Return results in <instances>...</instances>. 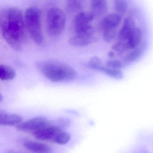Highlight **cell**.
Returning <instances> with one entry per match:
<instances>
[{
    "instance_id": "obj_1",
    "label": "cell",
    "mask_w": 153,
    "mask_h": 153,
    "mask_svg": "<svg viewBox=\"0 0 153 153\" xmlns=\"http://www.w3.org/2000/svg\"><path fill=\"white\" fill-rule=\"evenodd\" d=\"M0 29L3 37L13 49L19 51L26 38L24 15L19 8L10 7L0 13Z\"/></svg>"
},
{
    "instance_id": "obj_2",
    "label": "cell",
    "mask_w": 153,
    "mask_h": 153,
    "mask_svg": "<svg viewBox=\"0 0 153 153\" xmlns=\"http://www.w3.org/2000/svg\"><path fill=\"white\" fill-rule=\"evenodd\" d=\"M35 66L43 76L54 82H70L77 77V72L72 67L57 61H39Z\"/></svg>"
},
{
    "instance_id": "obj_3",
    "label": "cell",
    "mask_w": 153,
    "mask_h": 153,
    "mask_svg": "<svg viewBox=\"0 0 153 153\" xmlns=\"http://www.w3.org/2000/svg\"><path fill=\"white\" fill-rule=\"evenodd\" d=\"M24 17L26 30L32 40L38 45H43L44 37L40 10L36 7H30L25 11Z\"/></svg>"
},
{
    "instance_id": "obj_4",
    "label": "cell",
    "mask_w": 153,
    "mask_h": 153,
    "mask_svg": "<svg viewBox=\"0 0 153 153\" xmlns=\"http://www.w3.org/2000/svg\"><path fill=\"white\" fill-rule=\"evenodd\" d=\"M66 18L63 11L59 7H53L48 11L46 17V30L50 36L61 35L65 27Z\"/></svg>"
},
{
    "instance_id": "obj_5",
    "label": "cell",
    "mask_w": 153,
    "mask_h": 153,
    "mask_svg": "<svg viewBox=\"0 0 153 153\" xmlns=\"http://www.w3.org/2000/svg\"><path fill=\"white\" fill-rule=\"evenodd\" d=\"M95 18L90 12L81 11L75 15L73 19V27L75 33H82L94 29L91 23Z\"/></svg>"
},
{
    "instance_id": "obj_6",
    "label": "cell",
    "mask_w": 153,
    "mask_h": 153,
    "mask_svg": "<svg viewBox=\"0 0 153 153\" xmlns=\"http://www.w3.org/2000/svg\"><path fill=\"white\" fill-rule=\"evenodd\" d=\"M64 129L53 124L52 121L49 126L32 132L35 138L43 141H49L56 143L60 132Z\"/></svg>"
},
{
    "instance_id": "obj_7",
    "label": "cell",
    "mask_w": 153,
    "mask_h": 153,
    "mask_svg": "<svg viewBox=\"0 0 153 153\" xmlns=\"http://www.w3.org/2000/svg\"><path fill=\"white\" fill-rule=\"evenodd\" d=\"M51 121L44 117H38L22 122L16 127L18 131L22 132H32L49 126Z\"/></svg>"
},
{
    "instance_id": "obj_8",
    "label": "cell",
    "mask_w": 153,
    "mask_h": 153,
    "mask_svg": "<svg viewBox=\"0 0 153 153\" xmlns=\"http://www.w3.org/2000/svg\"><path fill=\"white\" fill-rule=\"evenodd\" d=\"M122 21L123 16L117 13H110L101 20L98 25V29L102 33L107 30L118 29Z\"/></svg>"
},
{
    "instance_id": "obj_9",
    "label": "cell",
    "mask_w": 153,
    "mask_h": 153,
    "mask_svg": "<svg viewBox=\"0 0 153 153\" xmlns=\"http://www.w3.org/2000/svg\"><path fill=\"white\" fill-rule=\"evenodd\" d=\"M94 29L82 33H75L69 39V43L73 46H85L92 44L96 40Z\"/></svg>"
},
{
    "instance_id": "obj_10",
    "label": "cell",
    "mask_w": 153,
    "mask_h": 153,
    "mask_svg": "<svg viewBox=\"0 0 153 153\" xmlns=\"http://www.w3.org/2000/svg\"><path fill=\"white\" fill-rule=\"evenodd\" d=\"M90 12L95 19L105 15L109 10L107 0H90Z\"/></svg>"
},
{
    "instance_id": "obj_11",
    "label": "cell",
    "mask_w": 153,
    "mask_h": 153,
    "mask_svg": "<svg viewBox=\"0 0 153 153\" xmlns=\"http://www.w3.org/2000/svg\"><path fill=\"white\" fill-rule=\"evenodd\" d=\"M24 147L28 151L33 153H53V150L50 146L39 142L26 141L23 142Z\"/></svg>"
},
{
    "instance_id": "obj_12",
    "label": "cell",
    "mask_w": 153,
    "mask_h": 153,
    "mask_svg": "<svg viewBox=\"0 0 153 153\" xmlns=\"http://www.w3.org/2000/svg\"><path fill=\"white\" fill-rule=\"evenodd\" d=\"M21 116L15 114L0 111V124L3 126H18L22 122Z\"/></svg>"
},
{
    "instance_id": "obj_13",
    "label": "cell",
    "mask_w": 153,
    "mask_h": 153,
    "mask_svg": "<svg viewBox=\"0 0 153 153\" xmlns=\"http://www.w3.org/2000/svg\"><path fill=\"white\" fill-rule=\"evenodd\" d=\"M85 0H66V10L67 13H74L81 11Z\"/></svg>"
},
{
    "instance_id": "obj_14",
    "label": "cell",
    "mask_w": 153,
    "mask_h": 153,
    "mask_svg": "<svg viewBox=\"0 0 153 153\" xmlns=\"http://www.w3.org/2000/svg\"><path fill=\"white\" fill-rule=\"evenodd\" d=\"M16 76L15 71L11 67L5 65H0V79L2 81L12 80Z\"/></svg>"
},
{
    "instance_id": "obj_15",
    "label": "cell",
    "mask_w": 153,
    "mask_h": 153,
    "mask_svg": "<svg viewBox=\"0 0 153 153\" xmlns=\"http://www.w3.org/2000/svg\"><path fill=\"white\" fill-rule=\"evenodd\" d=\"M113 8L115 12L123 16L128 11V3L127 0H113Z\"/></svg>"
},
{
    "instance_id": "obj_16",
    "label": "cell",
    "mask_w": 153,
    "mask_h": 153,
    "mask_svg": "<svg viewBox=\"0 0 153 153\" xmlns=\"http://www.w3.org/2000/svg\"><path fill=\"white\" fill-rule=\"evenodd\" d=\"M52 123L55 126L63 128H64L69 126L71 122L68 119L66 118H61L56 120L54 122Z\"/></svg>"
},
{
    "instance_id": "obj_17",
    "label": "cell",
    "mask_w": 153,
    "mask_h": 153,
    "mask_svg": "<svg viewBox=\"0 0 153 153\" xmlns=\"http://www.w3.org/2000/svg\"><path fill=\"white\" fill-rule=\"evenodd\" d=\"M7 153H17L16 152H13V151H8V152H7Z\"/></svg>"
}]
</instances>
